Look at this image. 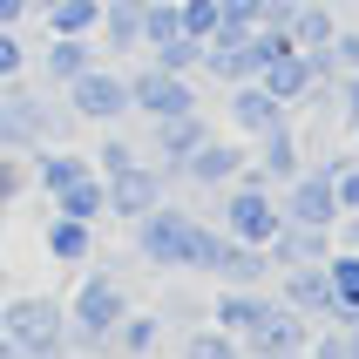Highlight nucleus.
<instances>
[{
    "label": "nucleus",
    "mask_w": 359,
    "mask_h": 359,
    "mask_svg": "<svg viewBox=\"0 0 359 359\" xmlns=\"http://www.w3.org/2000/svg\"><path fill=\"white\" fill-rule=\"evenodd\" d=\"M129 312V292H122L109 271H88L68 305V339L61 346H81V353H116V325Z\"/></svg>",
    "instance_id": "obj_1"
},
{
    "label": "nucleus",
    "mask_w": 359,
    "mask_h": 359,
    "mask_svg": "<svg viewBox=\"0 0 359 359\" xmlns=\"http://www.w3.org/2000/svg\"><path fill=\"white\" fill-rule=\"evenodd\" d=\"M217 231H224V238H238V244H271L285 231V210H278V197H271V183H258L251 170H244L238 183H224Z\"/></svg>",
    "instance_id": "obj_2"
},
{
    "label": "nucleus",
    "mask_w": 359,
    "mask_h": 359,
    "mask_svg": "<svg viewBox=\"0 0 359 359\" xmlns=\"http://www.w3.org/2000/svg\"><path fill=\"white\" fill-rule=\"evenodd\" d=\"M0 332L20 353H48V346L68 339V305L48 299V292H14V299L0 305Z\"/></svg>",
    "instance_id": "obj_3"
},
{
    "label": "nucleus",
    "mask_w": 359,
    "mask_h": 359,
    "mask_svg": "<svg viewBox=\"0 0 359 359\" xmlns=\"http://www.w3.org/2000/svg\"><path fill=\"white\" fill-rule=\"evenodd\" d=\"M190 244H197V217L177 210V203H156L136 217V251L156 271H190Z\"/></svg>",
    "instance_id": "obj_4"
},
{
    "label": "nucleus",
    "mask_w": 359,
    "mask_h": 359,
    "mask_svg": "<svg viewBox=\"0 0 359 359\" xmlns=\"http://www.w3.org/2000/svg\"><path fill=\"white\" fill-rule=\"evenodd\" d=\"M129 81V109H142L149 122H163V116H190L197 109V88H190V75H170V68H136V75H122Z\"/></svg>",
    "instance_id": "obj_5"
},
{
    "label": "nucleus",
    "mask_w": 359,
    "mask_h": 359,
    "mask_svg": "<svg viewBox=\"0 0 359 359\" xmlns=\"http://www.w3.org/2000/svg\"><path fill=\"white\" fill-rule=\"evenodd\" d=\"M68 116H81V122H116V116H129V81L116 75V68H81L75 81H68Z\"/></svg>",
    "instance_id": "obj_6"
},
{
    "label": "nucleus",
    "mask_w": 359,
    "mask_h": 359,
    "mask_svg": "<svg viewBox=\"0 0 359 359\" xmlns=\"http://www.w3.org/2000/svg\"><path fill=\"white\" fill-rule=\"evenodd\" d=\"M278 210H285V224H312V231H332V224H339L332 177H325L319 163H312V170H299V177L278 190Z\"/></svg>",
    "instance_id": "obj_7"
},
{
    "label": "nucleus",
    "mask_w": 359,
    "mask_h": 359,
    "mask_svg": "<svg viewBox=\"0 0 359 359\" xmlns=\"http://www.w3.org/2000/svg\"><path fill=\"white\" fill-rule=\"evenodd\" d=\"M7 88V102H0V149H14V156H34L41 142H48V129H55V109L34 95H20L14 81H0Z\"/></svg>",
    "instance_id": "obj_8"
},
{
    "label": "nucleus",
    "mask_w": 359,
    "mask_h": 359,
    "mask_svg": "<svg viewBox=\"0 0 359 359\" xmlns=\"http://www.w3.org/2000/svg\"><path fill=\"white\" fill-rule=\"evenodd\" d=\"M238 346H244V359H299V353H305V319L292 312V305L271 299V305L258 312V325H251Z\"/></svg>",
    "instance_id": "obj_9"
},
{
    "label": "nucleus",
    "mask_w": 359,
    "mask_h": 359,
    "mask_svg": "<svg viewBox=\"0 0 359 359\" xmlns=\"http://www.w3.org/2000/svg\"><path fill=\"white\" fill-rule=\"evenodd\" d=\"M102 183H109V217H129V224H136L142 217V210H156V203H163V183H170V177H163V163H129V170H116V177H102Z\"/></svg>",
    "instance_id": "obj_10"
},
{
    "label": "nucleus",
    "mask_w": 359,
    "mask_h": 359,
    "mask_svg": "<svg viewBox=\"0 0 359 359\" xmlns=\"http://www.w3.org/2000/svg\"><path fill=\"white\" fill-rule=\"evenodd\" d=\"M278 305H292L299 319H332V325H339V312H332V285H325V264H292V271H278Z\"/></svg>",
    "instance_id": "obj_11"
},
{
    "label": "nucleus",
    "mask_w": 359,
    "mask_h": 359,
    "mask_svg": "<svg viewBox=\"0 0 359 359\" xmlns=\"http://www.w3.org/2000/svg\"><path fill=\"white\" fill-rule=\"evenodd\" d=\"M231 122H238V136H264V129H285L292 109H285L264 81H238V88H231Z\"/></svg>",
    "instance_id": "obj_12"
},
{
    "label": "nucleus",
    "mask_w": 359,
    "mask_h": 359,
    "mask_svg": "<svg viewBox=\"0 0 359 359\" xmlns=\"http://www.w3.org/2000/svg\"><path fill=\"white\" fill-rule=\"evenodd\" d=\"M177 177H190V183H203V190H224V183H238L244 177V149L238 142H217V136H203L190 156H183V170Z\"/></svg>",
    "instance_id": "obj_13"
},
{
    "label": "nucleus",
    "mask_w": 359,
    "mask_h": 359,
    "mask_svg": "<svg viewBox=\"0 0 359 359\" xmlns=\"http://www.w3.org/2000/svg\"><path fill=\"white\" fill-rule=\"evenodd\" d=\"M271 271H292V264H325L332 258V231H312V224H285L278 238L264 244Z\"/></svg>",
    "instance_id": "obj_14"
},
{
    "label": "nucleus",
    "mask_w": 359,
    "mask_h": 359,
    "mask_svg": "<svg viewBox=\"0 0 359 359\" xmlns=\"http://www.w3.org/2000/svg\"><path fill=\"white\" fill-rule=\"evenodd\" d=\"M299 136H292V122H285V129H264L258 136V163H244V170H251V177L258 183H271V190H285V183L299 177Z\"/></svg>",
    "instance_id": "obj_15"
},
{
    "label": "nucleus",
    "mask_w": 359,
    "mask_h": 359,
    "mask_svg": "<svg viewBox=\"0 0 359 359\" xmlns=\"http://www.w3.org/2000/svg\"><path fill=\"white\" fill-rule=\"evenodd\" d=\"M203 136H210L203 109H190V116H163V122H156V163H163V177H177L183 156H190Z\"/></svg>",
    "instance_id": "obj_16"
},
{
    "label": "nucleus",
    "mask_w": 359,
    "mask_h": 359,
    "mask_svg": "<svg viewBox=\"0 0 359 359\" xmlns=\"http://www.w3.org/2000/svg\"><path fill=\"white\" fill-rule=\"evenodd\" d=\"M264 305H271V292H264V285H224L217 292V305H210V325H217V332H251V325H258V312Z\"/></svg>",
    "instance_id": "obj_17"
},
{
    "label": "nucleus",
    "mask_w": 359,
    "mask_h": 359,
    "mask_svg": "<svg viewBox=\"0 0 359 359\" xmlns=\"http://www.w3.org/2000/svg\"><path fill=\"white\" fill-rule=\"evenodd\" d=\"M142 7L149 0H102V55H136L142 48Z\"/></svg>",
    "instance_id": "obj_18"
},
{
    "label": "nucleus",
    "mask_w": 359,
    "mask_h": 359,
    "mask_svg": "<svg viewBox=\"0 0 359 359\" xmlns=\"http://www.w3.org/2000/svg\"><path fill=\"white\" fill-rule=\"evenodd\" d=\"M258 81H264V88H271V95L285 102V109H292V102H299L305 88H319V75H312V61H305L299 48H285V55H271V61L258 68Z\"/></svg>",
    "instance_id": "obj_19"
},
{
    "label": "nucleus",
    "mask_w": 359,
    "mask_h": 359,
    "mask_svg": "<svg viewBox=\"0 0 359 359\" xmlns=\"http://www.w3.org/2000/svg\"><path fill=\"white\" fill-rule=\"evenodd\" d=\"M210 271H217L224 285H264V278H271V258H264V244L224 238V244H217V258H210Z\"/></svg>",
    "instance_id": "obj_20"
},
{
    "label": "nucleus",
    "mask_w": 359,
    "mask_h": 359,
    "mask_svg": "<svg viewBox=\"0 0 359 359\" xmlns=\"http://www.w3.org/2000/svg\"><path fill=\"white\" fill-rule=\"evenodd\" d=\"M325 285H332V312H339V325H353L359 319V251L332 244V258H325Z\"/></svg>",
    "instance_id": "obj_21"
},
{
    "label": "nucleus",
    "mask_w": 359,
    "mask_h": 359,
    "mask_svg": "<svg viewBox=\"0 0 359 359\" xmlns=\"http://www.w3.org/2000/svg\"><path fill=\"white\" fill-rule=\"evenodd\" d=\"M41 68H48V81H55V88H68L81 68H95V48H88V34H48V55H41Z\"/></svg>",
    "instance_id": "obj_22"
},
{
    "label": "nucleus",
    "mask_w": 359,
    "mask_h": 359,
    "mask_svg": "<svg viewBox=\"0 0 359 359\" xmlns=\"http://www.w3.org/2000/svg\"><path fill=\"white\" fill-rule=\"evenodd\" d=\"M81 177H95V163H88V156H75V149H48V142L34 149V183L48 190V197L68 190V183H81Z\"/></svg>",
    "instance_id": "obj_23"
},
{
    "label": "nucleus",
    "mask_w": 359,
    "mask_h": 359,
    "mask_svg": "<svg viewBox=\"0 0 359 359\" xmlns=\"http://www.w3.org/2000/svg\"><path fill=\"white\" fill-rule=\"evenodd\" d=\"M48 258H55V264H95V224L55 217V224H48Z\"/></svg>",
    "instance_id": "obj_24"
},
{
    "label": "nucleus",
    "mask_w": 359,
    "mask_h": 359,
    "mask_svg": "<svg viewBox=\"0 0 359 359\" xmlns=\"http://www.w3.org/2000/svg\"><path fill=\"white\" fill-rule=\"evenodd\" d=\"M55 217L102 224V217H109V183H102V177H81V183H68V190H55Z\"/></svg>",
    "instance_id": "obj_25"
},
{
    "label": "nucleus",
    "mask_w": 359,
    "mask_h": 359,
    "mask_svg": "<svg viewBox=\"0 0 359 359\" xmlns=\"http://www.w3.org/2000/svg\"><path fill=\"white\" fill-rule=\"evenodd\" d=\"M285 34H292V48H305V55H312V48H325V41L339 34V20L325 14V0H299V14H292V27H285Z\"/></svg>",
    "instance_id": "obj_26"
},
{
    "label": "nucleus",
    "mask_w": 359,
    "mask_h": 359,
    "mask_svg": "<svg viewBox=\"0 0 359 359\" xmlns=\"http://www.w3.org/2000/svg\"><path fill=\"white\" fill-rule=\"evenodd\" d=\"M156 339H163V319H156V312H122V325H116V353L142 359V353H156Z\"/></svg>",
    "instance_id": "obj_27"
},
{
    "label": "nucleus",
    "mask_w": 359,
    "mask_h": 359,
    "mask_svg": "<svg viewBox=\"0 0 359 359\" xmlns=\"http://www.w3.org/2000/svg\"><path fill=\"white\" fill-rule=\"evenodd\" d=\"M102 27V0H55L48 7V34H95Z\"/></svg>",
    "instance_id": "obj_28"
},
{
    "label": "nucleus",
    "mask_w": 359,
    "mask_h": 359,
    "mask_svg": "<svg viewBox=\"0 0 359 359\" xmlns=\"http://www.w3.org/2000/svg\"><path fill=\"white\" fill-rule=\"evenodd\" d=\"M149 61H156V68H170V75H197V68H203V41L170 34V41H156V48H149Z\"/></svg>",
    "instance_id": "obj_29"
},
{
    "label": "nucleus",
    "mask_w": 359,
    "mask_h": 359,
    "mask_svg": "<svg viewBox=\"0 0 359 359\" xmlns=\"http://www.w3.org/2000/svg\"><path fill=\"white\" fill-rule=\"evenodd\" d=\"M183 359H244V346H238V332H217V325H203V332H190Z\"/></svg>",
    "instance_id": "obj_30"
},
{
    "label": "nucleus",
    "mask_w": 359,
    "mask_h": 359,
    "mask_svg": "<svg viewBox=\"0 0 359 359\" xmlns=\"http://www.w3.org/2000/svg\"><path fill=\"white\" fill-rule=\"evenodd\" d=\"M183 34V14H177V0H149L142 7V48H156V41Z\"/></svg>",
    "instance_id": "obj_31"
},
{
    "label": "nucleus",
    "mask_w": 359,
    "mask_h": 359,
    "mask_svg": "<svg viewBox=\"0 0 359 359\" xmlns=\"http://www.w3.org/2000/svg\"><path fill=\"white\" fill-rule=\"evenodd\" d=\"M27 183H34V170H27V163H20L14 149H0V210H7V203H14L20 190H27Z\"/></svg>",
    "instance_id": "obj_32"
},
{
    "label": "nucleus",
    "mask_w": 359,
    "mask_h": 359,
    "mask_svg": "<svg viewBox=\"0 0 359 359\" xmlns=\"http://www.w3.org/2000/svg\"><path fill=\"white\" fill-rule=\"evenodd\" d=\"M95 177H116V170H129V163H136V142H122V136H102V149L95 156Z\"/></svg>",
    "instance_id": "obj_33"
},
{
    "label": "nucleus",
    "mask_w": 359,
    "mask_h": 359,
    "mask_svg": "<svg viewBox=\"0 0 359 359\" xmlns=\"http://www.w3.org/2000/svg\"><path fill=\"white\" fill-rule=\"evenodd\" d=\"M177 14H183V34L203 41L210 27H217V0H177Z\"/></svg>",
    "instance_id": "obj_34"
},
{
    "label": "nucleus",
    "mask_w": 359,
    "mask_h": 359,
    "mask_svg": "<svg viewBox=\"0 0 359 359\" xmlns=\"http://www.w3.org/2000/svg\"><path fill=\"white\" fill-rule=\"evenodd\" d=\"M20 68H27V48L14 27H0V81H20Z\"/></svg>",
    "instance_id": "obj_35"
},
{
    "label": "nucleus",
    "mask_w": 359,
    "mask_h": 359,
    "mask_svg": "<svg viewBox=\"0 0 359 359\" xmlns=\"http://www.w3.org/2000/svg\"><path fill=\"white\" fill-rule=\"evenodd\" d=\"M325 55H332V75H359V34H332Z\"/></svg>",
    "instance_id": "obj_36"
},
{
    "label": "nucleus",
    "mask_w": 359,
    "mask_h": 359,
    "mask_svg": "<svg viewBox=\"0 0 359 359\" xmlns=\"http://www.w3.org/2000/svg\"><path fill=\"white\" fill-rule=\"evenodd\" d=\"M299 359H353V339L346 332H325V339H305Z\"/></svg>",
    "instance_id": "obj_37"
},
{
    "label": "nucleus",
    "mask_w": 359,
    "mask_h": 359,
    "mask_svg": "<svg viewBox=\"0 0 359 359\" xmlns=\"http://www.w3.org/2000/svg\"><path fill=\"white\" fill-rule=\"evenodd\" d=\"M332 102H339V109H346V122L359 129V75H339V81H332Z\"/></svg>",
    "instance_id": "obj_38"
},
{
    "label": "nucleus",
    "mask_w": 359,
    "mask_h": 359,
    "mask_svg": "<svg viewBox=\"0 0 359 359\" xmlns=\"http://www.w3.org/2000/svg\"><path fill=\"white\" fill-rule=\"evenodd\" d=\"M163 312H170V319H210V305H203V299H190V292L163 299Z\"/></svg>",
    "instance_id": "obj_39"
},
{
    "label": "nucleus",
    "mask_w": 359,
    "mask_h": 359,
    "mask_svg": "<svg viewBox=\"0 0 359 359\" xmlns=\"http://www.w3.org/2000/svg\"><path fill=\"white\" fill-rule=\"evenodd\" d=\"M217 20H231V27H251V20H258V0H217Z\"/></svg>",
    "instance_id": "obj_40"
},
{
    "label": "nucleus",
    "mask_w": 359,
    "mask_h": 359,
    "mask_svg": "<svg viewBox=\"0 0 359 359\" xmlns=\"http://www.w3.org/2000/svg\"><path fill=\"white\" fill-rule=\"evenodd\" d=\"M332 231H339V244H346V251H359V210H346Z\"/></svg>",
    "instance_id": "obj_41"
},
{
    "label": "nucleus",
    "mask_w": 359,
    "mask_h": 359,
    "mask_svg": "<svg viewBox=\"0 0 359 359\" xmlns=\"http://www.w3.org/2000/svg\"><path fill=\"white\" fill-rule=\"evenodd\" d=\"M20 14H27V0H0V27H20Z\"/></svg>",
    "instance_id": "obj_42"
},
{
    "label": "nucleus",
    "mask_w": 359,
    "mask_h": 359,
    "mask_svg": "<svg viewBox=\"0 0 359 359\" xmlns=\"http://www.w3.org/2000/svg\"><path fill=\"white\" fill-rule=\"evenodd\" d=\"M0 359H27V353H20V346L7 339V332H0Z\"/></svg>",
    "instance_id": "obj_43"
},
{
    "label": "nucleus",
    "mask_w": 359,
    "mask_h": 359,
    "mask_svg": "<svg viewBox=\"0 0 359 359\" xmlns=\"http://www.w3.org/2000/svg\"><path fill=\"white\" fill-rule=\"evenodd\" d=\"M346 339H353V359H359V325H346Z\"/></svg>",
    "instance_id": "obj_44"
},
{
    "label": "nucleus",
    "mask_w": 359,
    "mask_h": 359,
    "mask_svg": "<svg viewBox=\"0 0 359 359\" xmlns=\"http://www.w3.org/2000/svg\"><path fill=\"white\" fill-rule=\"evenodd\" d=\"M27 7H41V14H48V7H55V0H27Z\"/></svg>",
    "instance_id": "obj_45"
},
{
    "label": "nucleus",
    "mask_w": 359,
    "mask_h": 359,
    "mask_svg": "<svg viewBox=\"0 0 359 359\" xmlns=\"http://www.w3.org/2000/svg\"><path fill=\"white\" fill-rule=\"evenodd\" d=\"M353 325H359V319H353Z\"/></svg>",
    "instance_id": "obj_46"
}]
</instances>
